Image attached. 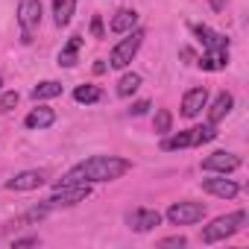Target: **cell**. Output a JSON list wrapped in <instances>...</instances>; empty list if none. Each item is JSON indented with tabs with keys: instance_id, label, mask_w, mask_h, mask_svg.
Wrapping results in <instances>:
<instances>
[{
	"instance_id": "1",
	"label": "cell",
	"mask_w": 249,
	"mask_h": 249,
	"mask_svg": "<svg viewBox=\"0 0 249 249\" xmlns=\"http://www.w3.org/2000/svg\"><path fill=\"white\" fill-rule=\"evenodd\" d=\"M129 170H132V161H126V159H117V156H94V159L76 164L59 185H68V182H88V185H94V182H114L120 176H126Z\"/></svg>"
},
{
	"instance_id": "2",
	"label": "cell",
	"mask_w": 249,
	"mask_h": 249,
	"mask_svg": "<svg viewBox=\"0 0 249 249\" xmlns=\"http://www.w3.org/2000/svg\"><path fill=\"white\" fill-rule=\"evenodd\" d=\"M246 211H234V214H223V217H217L211 226H205L202 229V234H199V240L202 243H220V240H226V237H231L234 231H240L243 226H246Z\"/></svg>"
},
{
	"instance_id": "3",
	"label": "cell",
	"mask_w": 249,
	"mask_h": 249,
	"mask_svg": "<svg viewBox=\"0 0 249 249\" xmlns=\"http://www.w3.org/2000/svg\"><path fill=\"white\" fill-rule=\"evenodd\" d=\"M123 36H126V38H120L111 47V53H108V65L117 68V71H123V68L135 59V53L141 50V41H144V33L141 30H129V33H123Z\"/></svg>"
},
{
	"instance_id": "4",
	"label": "cell",
	"mask_w": 249,
	"mask_h": 249,
	"mask_svg": "<svg viewBox=\"0 0 249 249\" xmlns=\"http://www.w3.org/2000/svg\"><path fill=\"white\" fill-rule=\"evenodd\" d=\"M91 196V185L88 182H68V185H56L53 196L44 199L47 208H62V205H76L82 199Z\"/></svg>"
},
{
	"instance_id": "5",
	"label": "cell",
	"mask_w": 249,
	"mask_h": 249,
	"mask_svg": "<svg viewBox=\"0 0 249 249\" xmlns=\"http://www.w3.org/2000/svg\"><path fill=\"white\" fill-rule=\"evenodd\" d=\"M205 217V205L202 202H194V199H182V202H173L167 208V220L173 226H194Z\"/></svg>"
},
{
	"instance_id": "6",
	"label": "cell",
	"mask_w": 249,
	"mask_h": 249,
	"mask_svg": "<svg viewBox=\"0 0 249 249\" xmlns=\"http://www.w3.org/2000/svg\"><path fill=\"white\" fill-rule=\"evenodd\" d=\"M18 24L24 33V41H33V33L41 27V3L38 0H21L18 3Z\"/></svg>"
},
{
	"instance_id": "7",
	"label": "cell",
	"mask_w": 249,
	"mask_h": 249,
	"mask_svg": "<svg viewBox=\"0 0 249 249\" xmlns=\"http://www.w3.org/2000/svg\"><path fill=\"white\" fill-rule=\"evenodd\" d=\"M237 167H240V159L226 150H217L202 159V170H208V173H234Z\"/></svg>"
},
{
	"instance_id": "8",
	"label": "cell",
	"mask_w": 249,
	"mask_h": 249,
	"mask_svg": "<svg viewBox=\"0 0 249 249\" xmlns=\"http://www.w3.org/2000/svg\"><path fill=\"white\" fill-rule=\"evenodd\" d=\"M126 223L132 231H153L156 226H161V214L153 208H135V211H129Z\"/></svg>"
},
{
	"instance_id": "9",
	"label": "cell",
	"mask_w": 249,
	"mask_h": 249,
	"mask_svg": "<svg viewBox=\"0 0 249 249\" xmlns=\"http://www.w3.org/2000/svg\"><path fill=\"white\" fill-rule=\"evenodd\" d=\"M47 182V173L44 170H24L18 176H12L6 182V191H36Z\"/></svg>"
},
{
	"instance_id": "10",
	"label": "cell",
	"mask_w": 249,
	"mask_h": 249,
	"mask_svg": "<svg viewBox=\"0 0 249 249\" xmlns=\"http://www.w3.org/2000/svg\"><path fill=\"white\" fill-rule=\"evenodd\" d=\"M202 191H208V194H214V196H220V199H234L240 188H237L231 179H226V173H223L220 179H202Z\"/></svg>"
},
{
	"instance_id": "11",
	"label": "cell",
	"mask_w": 249,
	"mask_h": 249,
	"mask_svg": "<svg viewBox=\"0 0 249 249\" xmlns=\"http://www.w3.org/2000/svg\"><path fill=\"white\" fill-rule=\"evenodd\" d=\"M208 103V91L205 88H191L185 97H182V114L185 117H196Z\"/></svg>"
},
{
	"instance_id": "12",
	"label": "cell",
	"mask_w": 249,
	"mask_h": 249,
	"mask_svg": "<svg viewBox=\"0 0 249 249\" xmlns=\"http://www.w3.org/2000/svg\"><path fill=\"white\" fill-rule=\"evenodd\" d=\"M194 33L199 36V41H202V47H205V50H229V38H226V36H220V33H214L211 27L196 24V27H194Z\"/></svg>"
},
{
	"instance_id": "13",
	"label": "cell",
	"mask_w": 249,
	"mask_h": 249,
	"mask_svg": "<svg viewBox=\"0 0 249 249\" xmlns=\"http://www.w3.org/2000/svg\"><path fill=\"white\" fill-rule=\"evenodd\" d=\"M24 123H27V129H50L53 123H56V111L47 108V106H38V108H33L27 114Z\"/></svg>"
},
{
	"instance_id": "14",
	"label": "cell",
	"mask_w": 249,
	"mask_h": 249,
	"mask_svg": "<svg viewBox=\"0 0 249 249\" xmlns=\"http://www.w3.org/2000/svg\"><path fill=\"white\" fill-rule=\"evenodd\" d=\"M135 24H138V12L135 9H120L114 18H111V33H117V36H123V33H129V30H135Z\"/></svg>"
},
{
	"instance_id": "15",
	"label": "cell",
	"mask_w": 249,
	"mask_h": 249,
	"mask_svg": "<svg viewBox=\"0 0 249 249\" xmlns=\"http://www.w3.org/2000/svg\"><path fill=\"white\" fill-rule=\"evenodd\" d=\"M229 65V50H205L199 56V68L202 71H223Z\"/></svg>"
},
{
	"instance_id": "16",
	"label": "cell",
	"mask_w": 249,
	"mask_h": 249,
	"mask_svg": "<svg viewBox=\"0 0 249 249\" xmlns=\"http://www.w3.org/2000/svg\"><path fill=\"white\" fill-rule=\"evenodd\" d=\"M231 106H234L231 94H229V91H220L217 100H214V106H211V111H208V123H220V120L231 111Z\"/></svg>"
},
{
	"instance_id": "17",
	"label": "cell",
	"mask_w": 249,
	"mask_h": 249,
	"mask_svg": "<svg viewBox=\"0 0 249 249\" xmlns=\"http://www.w3.org/2000/svg\"><path fill=\"white\" fill-rule=\"evenodd\" d=\"M79 47H82V36H71L68 44L59 50V65L62 68H73L76 65V56H79Z\"/></svg>"
},
{
	"instance_id": "18",
	"label": "cell",
	"mask_w": 249,
	"mask_h": 249,
	"mask_svg": "<svg viewBox=\"0 0 249 249\" xmlns=\"http://www.w3.org/2000/svg\"><path fill=\"white\" fill-rule=\"evenodd\" d=\"M76 9V0H53V21L56 27H68Z\"/></svg>"
},
{
	"instance_id": "19",
	"label": "cell",
	"mask_w": 249,
	"mask_h": 249,
	"mask_svg": "<svg viewBox=\"0 0 249 249\" xmlns=\"http://www.w3.org/2000/svg\"><path fill=\"white\" fill-rule=\"evenodd\" d=\"M65 88H62V82H56V79H47V82H38L36 88H33V100L38 103V100H53V97H59Z\"/></svg>"
},
{
	"instance_id": "20",
	"label": "cell",
	"mask_w": 249,
	"mask_h": 249,
	"mask_svg": "<svg viewBox=\"0 0 249 249\" xmlns=\"http://www.w3.org/2000/svg\"><path fill=\"white\" fill-rule=\"evenodd\" d=\"M73 100L82 103V106H91V103H100V100H103V91H100L97 85H76Z\"/></svg>"
},
{
	"instance_id": "21",
	"label": "cell",
	"mask_w": 249,
	"mask_h": 249,
	"mask_svg": "<svg viewBox=\"0 0 249 249\" xmlns=\"http://www.w3.org/2000/svg\"><path fill=\"white\" fill-rule=\"evenodd\" d=\"M185 147H194V135H191V129L188 132H179V135H170V138H164L161 141V150H185Z\"/></svg>"
},
{
	"instance_id": "22",
	"label": "cell",
	"mask_w": 249,
	"mask_h": 249,
	"mask_svg": "<svg viewBox=\"0 0 249 249\" xmlns=\"http://www.w3.org/2000/svg\"><path fill=\"white\" fill-rule=\"evenodd\" d=\"M138 88H141V76L138 73H123L120 82H117V94L120 97H132Z\"/></svg>"
},
{
	"instance_id": "23",
	"label": "cell",
	"mask_w": 249,
	"mask_h": 249,
	"mask_svg": "<svg viewBox=\"0 0 249 249\" xmlns=\"http://www.w3.org/2000/svg\"><path fill=\"white\" fill-rule=\"evenodd\" d=\"M191 135H194V147H202L217 138V129H214V123H205V126H194Z\"/></svg>"
},
{
	"instance_id": "24",
	"label": "cell",
	"mask_w": 249,
	"mask_h": 249,
	"mask_svg": "<svg viewBox=\"0 0 249 249\" xmlns=\"http://www.w3.org/2000/svg\"><path fill=\"white\" fill-rule=\"evenodd\" d=\"M170 126H173V114H170L167 108H159V111H156V120H153V129H156L159 135H167Z\"/></svg>"
},
{
	"instance_id": "25",
	"label": "cell",
	"mask_w": 249,
	"mask_h": 249,
	"mask_svg": "<svg viewBox=\"0 0 249 249\" xmlns=\"http://www.w3.org/2000/svg\"><path fill=\"white\" fill-rule=\"evenodd\" d=\"M12 106H18V91H6L0 97V111H12Z\"/></svg>"
},
{
	"instance_id": "26",
	"label": "cell",
	"mask_w": 249,
	"mask_h": 249,
	"mask_svg": "<svg viewBox=\"0 0 249 249\" xmlns=\"http://www.w3.org/2000/svg\"><path fill=\"white\" fill-rule=\"evenodd\" d=\"M91 36L94 38H106V30H103V18L100 15H94V21H91Z\"/></svg>"
},
{
	"instance_id": "27",
	"label": "cell",
	"mask_w": 249,
	"mask_h": 249,
	"mask_svg": "<svg viewBox=\"0 0 249 249\" xmlns=\"http://www.w3.org/2000/svg\"><path fill=\"white\" fill-rule=\"evenodd\" d=\"M147 108H150V103H147V100H141V103H135V106L129 108V114H144Z\"/></svg>"
},
{
	"instance_id": "28",
	"label": "cell",
	"mask_w": 249,
	"mask_h": 249,
	"mask_svg": "<svg viewBox=\"0 0 249 249\" xmlns=\"http://www.w3.org/2000/svg\"><path fill=\"white\" fill-rule=\"evenodd\" d=\"M21 246H38V237H21V240H15V249H21Z\"/></svg>"
},
{
	"instance_id": "29",
	"label": "cell",
	"mask_w": 249,
	"mask_h": 249,
	"mask_svg": "<svg viewBox=\"0 0 249 249\" xmlns=\"http://www.w3.org/2000/svg\"><path fill=\"white\" fill-rule=\"evenodd\" d=\"M161 246H185V237L179 234V237H167V240H161Z\"/></svg>"
},
{
	"instance_id": "30",
	"label": "cell",
	"mask_w": 249,
	"mask_h": 249,
	"mask_svg": "<svg viewBox=\"0 0 249 249\" xmlns=\"http://www.w3.org/2000/svg\"><path fill=\"white\" fill-rule=\"evenodd\" d=\"M226 6H229V0H211V9L214 12H223Z\"/></svg>"
},
{
	"instance_id": "31",
	"label": "cell",
	"mask_w": 249,
	"mask_h": 249,
	"mask_svg": "<svg viewBox=\"0 0 249 249\" xmlns=\"http://www.w3.org/2000/svg\"><path fill=\"white\" fill-rule=\"evenodd\" d=\"M0 85H3V82H0Z\"/></svg>"
}]
</instances>
